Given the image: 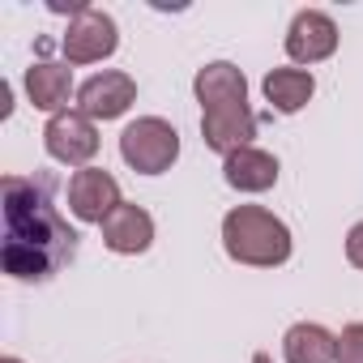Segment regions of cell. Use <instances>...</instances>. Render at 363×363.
<instances>
[{
    "label": "cell",
    "mask_w": 363,
    "mask_h": 363,
    "mask_svg": "<svg viewBox=\"0 0 363 363\" xmlns=\"http://www.w3.org/2000/svg\"><path fill=\"white\" fill-rule=\"evenodd\" d=\"M56 193L60 179L52 171L0 179V218H5L0 265L18 282H48L77 257L82 235L56 210Z\"/></svg>",
    "instance_id": "obj_1"
},
{
    "label": "cell",
    "mask_w": 363,
    "mask_h": 363,
    "mask_svg": "<svg viewBox=\"0 0 363 363\" xmlns=\"http://www.w3.org/2000/svg\"><path fill=\"white\" fill-rule=\"evenodd\" d=\"M197 103H201V141L214 154H235L248 150L257 137V111L248 107V82L231 60H214L197 69L193 77Z\"/></svg>",
    "instance_id": "obj_2"
},
{
    "label": "cell",
    "mask_w": 363,
    "mask_h": 363,
    "mask_svg": "<svg viewBox=\"0 0 363 363\" xmlns=\"http://www.w3.org/2000/svg\"><path fill=\"white\" fill-rule=\"evenodd\" d=\"M223 248L240 265L274 269L291 261V227L261 206H235L223 218Z\"/></svg>",
    "instance_id": "obj_3"
},
{
    "label": "cell",
    "mask_w": 363,
    "mask_h": 363,
    "mask_svg": "<svg viewBox=\"0 0 363 363\" xmlns=\"http://www.w3.org/2000/svg\"><path fill=\"white\" fill-rule=\"evenodd\" d=\"M120 158L137 175H162V171H171V162L179 158V133H175V124H167L158 116L133 120L120 133Z\"/></svg>",
    "instance_id": "obj_4"
},
{
    "label": "cell",
    "mask_w": 363,
    "mask_h": 363,
    "mask_svg": "<svg viewBox=\"0 0 363 363\" xmlns=\"http://www.w3.org/2000/svg\"><path fill=\"white\" fill-rule=\"evenodd\" d=\"M116 48H120L116 22H111V13H103V9H94V5H90L86 13H77V18L69 22L65 39H60V52H65L69 65H94V60H107Z\"/></svg>",
    "instance_id": "obj_5"
},
{
    "label": "cell",
    "mask_w": 363,
    "mask_h": 363,
    "mask_svg": "<svg viewBox=\"0 0 363 363\" xmlns=\"http://www.w3.org/2000/svg\"><path fill=\"white\" fill-rule=\"evenodd\" d=\"M43 145L56 162H69V167H86L94 154H99V128L90 116L82 111H60L48 120L43 128Z\"/></svg>",
    "instance_id": "obj_6"
},
{
    "label": "cell",
    "mask_w": 363,
    "mask_h": 363,
    "mask_svg": "<svg viewBox=\"0 0 363 363\" xmlns=\"http://www.w3.org/2000/svg\"><path fill=\"white\" fill-rule=\"evenodd\" d=\"M120 206V184L116 175L103 171V167H82L73 179H69V210L77 223H107Z\"/></svg>",
    "instance_id": "obj_7"
},
{
    "label": "cell",
    "mask_w": 363,
    "mask_h": 363,
    "mask_svg": "<svg viewBox=\"0 0 363 363\" xmlns=\"http://www.w3.org/2000/svg\"><path fill=\"white\" fill-rule=\"evenodd\" d=\"M133 103H137V82L120 69L94 73L90 82L77 86V111L90 120H120Z\"/></svg>",
    "instance_id": "obj_8"
},
{
    "label": "cell",
    "mask_w": 363,
    "mask_h": 363,
    "mask_svg": "<svg viewBox=\"0 0 363 363\" xmlns=\"http://www.w3.org/2000/svg\"><path fill=\"white\" fill-rule=\"evenodd\" d=\"M333 52H337V22L320 9L295 13V22L286 30V56L295 65H316V60H329Z\"/></svg>",
    "instance_id": "obj_9"
},
{
    "label": "cell",
    "mask_w": 363,
    "mask_h": 363,
    "mask_svg": "<svg viewBox=\"0 0 363 363\" xmlns=\"http://www.w3.org/2000/svg\"><path fill=\"white\" fill-rule=\"evenodd\" d=\"M223 179L235 189V193H269L278 184V158L248 145V150H235L223 158Z\"/></svg>",
    "instance_id": "obj_10"
},
{
    "label": "cell",
    "mask_w": 363,
    "mask_h": 363,
    "mask_svg": "<svg viewBox=\"0 0 363 363\" xmlns=\"http://www.w3.org/2000/svg\"><path fill=\"white\" fill-rule=\"evenodd\" d=\"M103 244H107L111 252H120V257H137V252H145V248L154 244V218H150L141 206L120 201L116 214L103 223Z\"/></svg>",
    "instance_id": "obj_11"
},
{
    "label": "cell",
    "mask_w": 363,
    "mask_h": 363,
    "mask_svg": "<svg viewBox=\"0 0 363 363\" xmlns=\"http://www.w3.org/2000/svg\"><path fill=\"white\" fill-rule=\"evenodd\" d=\"M26 94L39 111L48 116H60L69 107V94H73V69L65 65H52V60H39L26 69Z\"/></svg>",
    "instance_id": "obj_12"
},
{
    "label": "cell",
    "mask_w": 363,
    "mask_h": 363,
    "mask_svg": "<svg viewBox=\"0 0 363 363\" xmlns=\"http://www.w3.org/2000/svg\"><path fill=\"white\" fill-rule=\"evenodd\" d=\"M282 354H286V363H337V337L325 325L299 320V325L286 329Z\"/></svg>",
    "instance_id": "obj_13"
},
{
    "label": "cell",
    "mask_w": 363,
    "mask_h": 363,
    "mask_svg": "<svg viewBox=\"0 0 363 363\" xmlns=\"http://www.w3.org/2000/svg\"><path fill=\"white\" fill-rule=\"evenodd\" d=\"M312 94H316V77L308 69H274V73H265V99L282 116L303 111Z\"/></svg>",
    "instance_id": "obj_14"
},
{
    "label": "cell",
    "mask_w": 363,
    "mask_h": 363,
    "mask_svg": "<svg viewBox=\"0 0 363 363\" xmlns=\"http://www.w3.org/2000/svg\"><path fill=\"white\" fill-rule=\"evenodd\" d=\"M337 363H363V325H346L337 337Z\"/></svg>",
    "instance_id": "obj_15"
},
{
    "label": "cell",
    "mask_w": 363,
    "mask_h": 363,
    "mask_svg": "<svg viewBox=\"0 0 363 363\" xmlns=\"http://www.w3.org/2000/svg\"><path fill=\"white\" fill-rule=\"evenodd\" d=\"M346 261H350L354 269H363V223H354V227L346 231Z\"/></svg>",
    "instance_id": "obj_16"
},
{
    "label": "cell",
    "mask_w": 363,
    "mask_h": 363,
    "mask_svg": "<svg viewBox=\"0 0 363 363\" xmlns=\"http://www.w3.org/2000/svg\"><path fill=\"white\" fill-rule=\"evenodd\" d=\"M252 363H274V359H269L265 350H257V354H252Z\"/></svg>",
    "instance_id": "obj_17"
},
{
    "label": "cell",
    "mask_w": 363,
    "mask_h": 363,
    "mask_svg": "<svg viewBox=\"0 0 363 363\" xmlns=\"http://www.w3.org/2000/svg\"><path fill=\"white\" fill-rule=\"evenodd\" d=\"M0 363H22V359H13V354H9V359H0Z\"/></svg>",
    "instance_id": "obj_18"
}]
</instances>
